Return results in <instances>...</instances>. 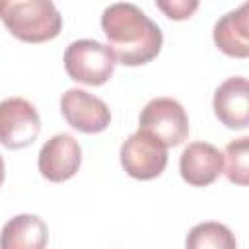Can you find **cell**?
<instances>
[{"instance_id": "6da1fadb", "label": "cell", "mask_w": 249, "mask_h": 249, "mask_svg": "<svg viewBox=\"0 0 249 249\" xmlns=\"http://www.w3.org/2000/svg\"><path fill=\"white\" fill-rule=\"evenodd\" d=\"M101 29L117 62L124 66L148 64L163 45L160 25L130 2L107 6L101 14Z\"/></svg>"}, {"instance_id": "7a4b0ae2", "label": "cell", "mask_w": 249, "mask_h": 249, "mask_svg": "<svg viewBox=\"0 0 249 249\" xmlns=\"http://www.w3.org/2000/svg\"><path fill=\"white\" fill-rule=\"evenodd\" d=\"M0 21L23 43H45L62 29V16L53 0H0Z\"/></svg>"}, {"instance_id": "3957f363", "label": "cell", "mask_w": 249, "mask_h": 249, "mask_svg": "<svg viewBox=\"0 0 249 249\" xmlns=\"http://www.w3.org/2000/svg\"><path fill=\"white\" fill-rule=\"evenodd\" d=\"M117 66L113 51L95 39H78L70 43L64 51V70L66 74L86 86L105 84Z\"/></svg>"}, {"instance_id": "277c9868", "label": "cell", "mask_w": 249, "mask_h": 249, "mask_svg": "<svg viewBox=\"0 0 249 249\" xmlns=\"http://www.w3.org/2000/svg\"><path fill=\"white\" fill-rule=\"evenodd\" d=\"M138 130L156 138L165 148H175L189 136V117L177 99L156 97L140 111Z\"/></svg>"}, {"instance_id": "5b68a950", "label": "cell", "mask_w": 249, "mask_h": 249, "mask_svg": "<svg viewBox=\"0 0 249 249\" xmlns=\"http://www.w3.org/2000/svg\"><path fill=\"white\" fill-rule=\"evenodd\" d=\"M41 132V119L35 105L23 97L0 101V144L8 150L31 146Z\"/></svg>"}, {"instance_id": "8992f818", "label": "cell", "mask_w": 249, "mask_h": 249, "mask_svg": "<svg viewBox=\"0 0 249 249\" xmlns=\"http://www.w3.org/2000/svg\"><path fill=\"white\" fill-rule=\"evenodd\" d=\"M119 156L126 175L140 181L160 177L167 165V148L142 130H136L123 142Z\"/></svg>"}, {"instance_id": "52a82bcc", "label": "cell", "mask_w": 249, "mask_h": 249, "mask_svg": "<svg viewBox=\"0 0 249 249\" xmlns=\"http://www.w3.org/2000/svg\"><path fill=\"white\" fill-rule=\"evenodd\" d=\"M60 113L72 128L84 134H97L105 130L111 121L107 103L80 88H70L62 93Z\"/></svg>"}, {"instance_id": "ba28073f", "label": "cell", "mask_w": 249, "mask_h": 249, "mask_svg": "<svg viewBox=\"0 0 249 249\" xmlns=\"http://www.w3.org/2000/svg\"><path fill=\"white\" fill-rule=\"evenodd\" d=\"M82 163L80 142L68 134L60 132L51 136L39 150V171L51 183H62L74 177Z\"/></svg>"}, {"instance_id": "9c48e42d", "label": "cell", "mask_w": 249, "mask_h": 249, "mask_svg": "<svg viewBox=\"0 0 249 249\" xmlns=\"http://www.w3.org/2000/svg\"><path fill=\"white\" fill-rule=\"evenodd\" d=\"M216 119L233 130H243L249 124V86L247 78L231 76L224 80L212 99Z\"/></svg>"}, {"instance_id": "30bf717a", "label": "cell", "mask_w": 249, "mask_h": 249, "mask_svg": "<svg viewBox=\"0 0 249 249\" xmlns=\"http://www.w3.org/2000/svg\"><path fill=\"white\" fill-rule=\"evenodd\" d=\"M224 169L222 152L210 142H191L179 158V171L183 181L193 187L212 185Z\"/></svg>"}, {"instance_id": "8fae6325", "label": "cell", "mask_w": 249, "mask_h": 249, "mask_svg": "<svg viewBox=\"0 0 249 249\" xmlns=\"http://www.w3.org/2000/svg\"><path fill=\"white\" fill-rule=\"evenodd\" d=\"M247 2L241 4L237 10L224 14L212 31L216 47L233 58H247L249 56V39H247Z\"/></svg>"}, {"instance_id": "7c38bea8", "label": "cell", "mask_w": 249, "mask_h": 249, "mask_svg": "<svg viewBox=\"0 0 249 249\" xmlns=\"http://www.w3.org/2000/svg\"><path fill=\"white\" fill-rule=\"evenodd\" d=\"M49 241V228L35 214H19L8 220L0 233L2 249H43Z\"/></svg>"}, {"instance_id": "4fadbf2b", "label": "cell", "mask_w": 249, "mask_h": 249, "mask_svg": "<svg viewBox=\"0 0 249 249\" xmlns=\"http://www.w3.org/2000/svg\"><path fill=\"white\" fill-rule=\"evenodd\" d=\"M185 245L189 249H235V237L230 228L220 222H202L189 231Z\"/></svg>"}, {"instance_id": "5bb4252c", "label": "cell", "mask_w": 249, "mask_h": 249, "mask_svg": "<svg viewBox=\"0 0 249 249\" xmlns=\"http://www.w3.org/2000/svg\"><path fill=\"white\" fill-rule=\"evenodd\" d=\"M249 138L247 136H241L237 140H231L226 148H224V161H226V167L222 169L228 177V181L235 183V185H247V173H249V167H247V160H249Z\"/></svg>"}, {"instance_id": "9a60e30c", "label": "cell", "mask_w": 249, "mask_h": 249, "mask_svg": "<svg viewBox=\"0 0 249 249\" xmlns=\"http://www.w3.org/2000/svg\"><path fill=\"white\" fill-rule=\"evenodd\" d=\"M156 4L165 18L173 21H183L196 12L200 0H156Z\"/></svg>"}, {"instance_id": "2e32d148", "label": "cell", "mask_w": 249, "mask_h": 249, "mask_svg": "<svg viewBox=\"0 0 249 249\" xmlns=\"http://www.w3.org/2000/svg\"><path fill=\"white\" fill-rule=\"evenodd\" d=\"M4 175H6V167H4V158L0 156V187L4 183Z\"/></svg>"}]
</instances>
